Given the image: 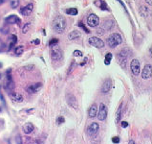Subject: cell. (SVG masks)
I'll return each instance as SVG.
<instances>
[{
	"label": "cell",
	"instance_id": "cell-29",
	"mask_svg": "<svg viewBox=\"0 0 152 144\" xmlns=\"http://www.w3.org/2000/svg\"><path fill=\"white\" fill-rule=\"evenodd\" d=\"M57 43H58L57 38H53V40H51L50 42H49V45H50V46H53V45H56Z\"/></svg>",
	"mask_w": 152,
	"mask_h": 144
},
{
	"label": "cell",
	"instance_id": "cell-7",
	"mask_svg": "<svg viewBox=\"0 0 152 144\" xmlns=\"http://www.w3.org/2000/svg\"><path fill=\"white\" fill-rule=\"evenodd\" d=\"M89 44L96 48H102L105 46L104 41L97 37H92L89 38Z\"/></svg>",
	"mask_w": 152,
	"mask_h": 144
},
{
	"label": "cell",
	"instance_id": "cell-34",
	"mask_svg": "<svg viewBox=\"0 0 152 144\" xmlns=\"http://www.w3.org/2000/svg\"><path fill=\"white\" fill-rule=\"evenodd\" d=\"M16 143H17V144H23L20 136H17V137H16Z\"/></svg>",
	"mask_w": 152,
	"mask_h": 144
},
{
	"label": "cell",
	"instance_id": "cell-12",
	"mask_svg": "<svg viewBox=\"0 0 152 144\" xmlns=\"http://www.w3.org/2000/svg\"><path fill=\"white\" fill-rule=\"evenodd\" d=\"M5 21L9 24H18L19 25L21 23V19L15 15H12L8 16V17H6Z\"/></svg>",
	"mask_w": 152,
	"mask_h": 144
},
{
	"label": "cell",
	"instance_id": "cell-4",
	"mask_svg": "<svg viewBox=\"0 0 152 144\" xmlns=\"http://www.w3.org/2000/svg\"><path fill=\"white\" fill-rule=\"evenodd\" d=\"M131 54V51L129 50V49L125 48L124 49V50H121L120 53H119V62H120V64L123 65V66L125 67V64H126V61L128 57H129V55Z\"/></svg>",
	"mask_w": 152,
	"mask_h": 144
},
{
	"label": "cell",
	"instance_id": "cell-9",
	"mask_svg": "<svg viewBox=\"0 0 152 144\" xmlns=\"http://www.w3.org/2000/svg\"><path fill=\"white\" fill-rule=\"evenodd\" d=\"M87 24L90 27H97V26L100 24V18L98 17V15H96L94 14H92L88 16L87 18Z\"/></svg>",
	"mask_w": 152,
	"mask_h": 144
},
{
	"label": "cell",
	"instance_id": "cell-15",
	"mask_svg": "<svg viewBox=\"0 0 152 144\" xmlns=\"http://www.w3.org/2000/svg\"><path fill=\"white\" fill-rule=\"evenodd\" d=\"M41 87H42V85L40 83H36L35 85H31V86L27 88V90L29 93H36L41 89Z\"/></svg>",
	"mask_w": 152,
	"mask_h": 144
},
{
	"label": "cell",
	"instance_id": "cell-18",
	"mask_svg": "<svg viewBox=\"0 0 152 144\" xmlns=\"http://www.w3.org/2000/svg\"><path fill=\"white\" fill-rule=\"evenodd\" d=\"M97 113H98V106L97 104H93L91 105V107L89 108V112H88V115L90 118H94V117L97 116Z\"/></svg>",
	"mask_w": 152,
	"mask_h": 144
},
{
	"label": "cell",
	"instance_id": "cell-3",
	"mask_svg": "<svg viewBox=\"0 0 152 144\" xmlns=\"http://www.w3.org/2000/svg\"><path fill=\"white\" fill-rule=\"evenodd\" d=\"M51 58L52 60L54 62H58V61H61L63 59V54H62V51L61 49L59 48L57 44L56 45H53L51 46Z\"/></svg>",
	"mask_w": 152,
	"mask_h": 144
},
{
	"label": "cell",
	"instance_id": "cell-20",
	"mask_svg": "<svg viewBox=\"0 0 152 144\" xmlns=\"http://www.w3.org/2000/svg\"><path fill=\"white\" fill-rule=\"evenodd\" d=\"M81 37V33L80 31H73L68 35V38L69 40H71V41L76 40V38H78Z\"/></svg>",
	"mask_w": 152,
	"mask_h": 144
},
{
	"label": "cell",
	"instance_id": "cell-30",
	"mask_svg": "<svg viewBox=\"0 0 152 144\" xmlns=\"http://www.w3.org/2000/svg\"><path fill=\"white\" fill-rule=\"evenodd\" d=\"M112 142L115 143V144L120 143V137H118V136H114L113 138H112Z\"/></svg>",
	"mask_w": 152,
	"mask_h": 144
},
{
	"label": "cell",
	"instance_id": "cell-17",
	"mask_svg": "<svg viewBox=\"0 0 152 144\" xmlns=\"http://www.w3.org/2000/svg\"><path fill=\"white\" fill-rule=\"evenodd\" d=\"M111 86H112V81L110 79L105 80L103 85L101 86V92L102 93H107V92H109V90L111 89Z\"/></svg>",
	"mask_w": 152,
	"mask_h": 144
},
{
	"label": "cell",
	"instance_id": "cell-27",
	"mask_svg": "<svg viewBox=\"0 0 152 144\" xmlns=\"http://www.w3.org/2000/svg\"><path fill=\"white\" fill-rule=\"evenodd\" d=\"M19 5V0H12L11 1V7L12 8H17V6Z\"/></svg>",
	"mask_w": 152,
	"mask_h": 144
},
{
	"label": "cell",
	"instance_id": "cell-31",
	"mask_svg": "<svg viewBox=\"0 0 152 144\" xmlns=\"http://www.w3.org/2000/svg\"><path fill=\"white\" fill-rule=\"evenodd\" d=\"M78 26H80L81 28H82V29H83V30H84L85 32H86V33H89V32H90V31H89L88 29H87V28L85 27V26L83 25V23H82V22H80V23H78Z\"/></svg>",
	"mask_w": 152,
	"mask_h": 144
},
{
	"label": "cell",
	"instance_id": "cell-23",
	"mask_svg": "<svg viewBox=\"0 0 152 144\" xmlns=\"http://www.w3.org/2000/svg\"><path fill=\"white\" fill-rule=\"evenodd\" d=\"M66 14L70 15H78V10L76 8H69L66 10Z\"/></svg>",
	"mask_w": 152,
	"mask_h": 144
},
{
	"label": "cell",
	"instance_id": "cell-38",
	"mask_svg": "<svg viewBox=\"0 0 152 144\" xmlns=\"http://www.w3.org/2000/svg\"><path fill=\"white\" fill-rule=\"evenodd\" d=\"M129 144H135V143H134L133 140H130V141H129Z\"/></svg>",
	"mask_w": 152,
	"mask_h": 144
},
{
	"label": "cell",
	"instance_id": "cell-13",
	"mask_svg": "<svg viewBox=\"0 0 152 144\" xmlns=\"http://www.w3.org/2000/svg\"><path fill=\"white\" fill-rule=\"evenodd\" d=\"M99 129H100V127H99V124L98 123H92L89 125V127L87 128V134L89 136H94L96 134L98 133Z\"/></svg>",
	"mask_w": 152,
	"mask_h": 144
},
{
	"label": "cell",
	"instance_id": "cell-14",
	"mask_svg": "<svg viewBox=\"0 0 152 144\" xmlns=\"http://www.w3.org/2000/svg\"><path fill=\"white\" fill-rule=\"evenodd\" d=\"M33 10H34V5H33V4H28V5H26L25 7H22L20 9V13H21L22 15L28 16V15H30L33 13Z\"/></svg>",
	"mask_w": 152,
	"mask_h": 144
},
{
	"label": "cell",
	"instance_id": "cell-22",
	"mask_svg": "<svg viewBox=\"0 0 152 144\" xmlns=\"http://www.w3.org/2000/svg\"><path fill=\"white\" fill-rule=\"evenodd\" d=\"M10 41H11V42H10V44H9V50H12V47H14L15 45L16 41H17V38H16V36L12 35L11 36V38H10Z\"/></svg>",
	"mask_w": 152,
	"mask_h": 144
},
{
	"label": "cell",
	"instance_id": "cell-37",
	"mask_svg": "<svg viewBox=\"0 0 152 144\" xmlns=\"http://www.w3.org/2000/svg\"><path fill=\"white\" fill-rule=\"evenodd\" d=\"M4 2H5V0H0V5L3 4V3H4Z\"/></svg>",
	"mask_w": 152,
	"mask_h": 144
},
{
	"label": "cell",
	"instance_id": "cell-19",
	"mask_svg": "<svg viewBox=\"0 0 152 144\" xmlns=\"http://www.w3.org/2000/svg\"><path fill=\"white\" fill-rule=\"evenodd\" d=\"M23 132H24L26 135H29V134H31L34 132L35 130V127L33 125L32 123H26L24 126H23Z\"/></svg>",
	"mask_w": 152,
	"mask_h": 144
},
{
	"label": "cell",
	"instance_id": "cell-5",
	"mask_svg": "<svg viewBox=\"0 0 152 144\" xmlns=\"http://www.w3.org/2000/svg\"><path fill=\"white\" fill-rule=\"evenodd\" d=\"M15 83H14V81H12V78L11 75H9V71L7 72V76H6L5 78V81H4V87H5V89L9 91V93L10 92H12V90H14V88H15Z\"/></svg>",
	"mask_w": 152,
	"mask_h": 144
},
{
	"label": "cell",
	"instance_id": "cell-25",
	"mask_svg": "<svg viewBox=\"0 0 152 144\" xmlns=\"http://www.w3.org/2000/svg\"><path fill=\"white\" fill-rule=\"evenodd\" d=\"M23 51H24V47H23L22 45H19V46H17V47L15 48V53L19 56V55H21V54L23 53Z\"/></svg>",
	"mask_w": 152,
	"mask_h": 144
},
{
	"label": "cell",
	"instance_id": "cell-39",
	"mask_svg": "<svg viewBox=\"0 0 152 144\" xmlns=\"http://www.w3.org/2000/svg\"><path fill=\"white\" fill-rule=\"evenodd\" d=\"M0 66H1V64H0Z\"/></svg>",
	"mask_w": 152,
	"mask_h": 144
},
{
	"label": "cell",
	"instance_id": "cell-35",
	"mask_svg": "<svg viewBox=\"0 0 152 144\" xmlns=\"http://www.w3.org/2000/svg\"><path fill=\"white\" fill-rule=\"evenodd\" d=\"M127 126H128V123L126 121H123V122H121V127H123V128H126Z\"/></svg>",
	"mask_w": 152,
	"mask_h": 144
},
{
	"label": "cell",
	"instance_id": "cell-21",
	"mask_svg": "<svg viewBox=\"0 0 152 144\" xmlns=\"http://www.w3.org/2000/svg\"><path fill=\"white\" fill-rule=\"evenodd\" d=\"M121 112H123V104H120L119 106L117 113H116V123H119L121 118Z\"/></svg>",
	"mask_w": 152,
	"mask_h": 144
},
{
	"label": "cell",
	"instance_id": "cell-8",
	"mask_svg": "<svg viewBox=\"0 0 152 144\" xmlns=\"http://www.w3.org/2000/svg\"><path fill=\"white\" fill-rule=\"evenodd\" d=\"M130 67H131L132 73H133L135 76H138V75L140 74L141 64H140V62H139V60H137V59H134V60H132L131 64H130Z\"/></svg>",
	"mask_w": 152,
	"mask_h": 144
},
{
	"label": "cell",
	"instance_id": "cell-10",
	"mask_svg": "<svg viewBox=\"0 0 152 144\" xmlns=\"http://www.w3.org/2000/svg\"><path fill=\"white\" fill-rule=\"evenodd\" d=\"M151 75H152V67H151V64H148L145 65L144 68L143 69V72H142V78H143L144 80L150 79Z\"/></svg>",
	"mask_w": 152,
	"mask_h": 144
},
{
	"label": "cell",
	"instance_id": "cell-36",
	"mask_svg": "<svg viewBox=\"0 0 152 144\" xmlns=\"http://www.w3.org/2000/svg\"><path fill=\"white\" fill-rule=\"evenodd\" d=\"M145 1H146V3H147V4L149 5V6L152 5V0H145Z\"/></svg>",
	"mask_w": 152,
	"mask_h": 144
},
{
	"label": "cell",
	"instance_id": "cell-24",
	"mask_svg": "<svg viewBox=\"0 0 152 144\" xmlns=\"http://www.w3.org/2000/svg\"><path fill=\"white\" fill-rule=\"evenodd\" d=\"M112 58H113V55H112L111 53H107L106 56H105V59H104V64L106 65L110 64L111 61H112Z\"/></svg>",
	"mask_w": 152,
	"mask_h": 144
},
{
	"label": "cell",
	"instance_id": "cell-28",
	"mask_svg": "<svg viewBox=\"0 0 152 144\" xmlns=\"http://www.w3.org/2000/svg\"><path fill=\"white\" fill-rule=\"evenodd\" d=\"M29 28H30V23H27V24L24 26V27L22 28V33H23V34H26V33L28 32Z\"/></svg>",
	"mask_w": 152,
	"mask_h": 144
},
{
	"label": "cell",
	"instance_id": "cell-1",
	"mask_svg": "<svg viewBox=\"0 0 152 144\" xmlns=\"http://www.w3.org/2000/svg\"><path fill=\"white\" fill-rule=\"evenodd\" d=\"M52 27L56 33H58V34H62L66 28V19L64 16H62V15L57 16V17L54 19V21H53Z\"/></svg>",
	"mask_w": 152,
	"mask_h": 144
},
{
	"label": "cell",
	"instance_id": "cell-33",
	"mask_svg": "<svg viewBox=\"0 0 152 144\" xmlns=\"http://www.w3.org/2000/svg\"><path fill=\"white\" fill-rule=\"evenodd\" d=\"M57 121H58V124H62V123H64L65 119H64L62 116H59L58 118V120H57Z\"/></svg>",
	"mask_w": 152,
	"mask_h": 144
},
{
	"label": "cell",
	"instance_id": "cell-26",
	"mask_svg": "<svg viewBox=\"0 0 152 144\" xmlns=\"http://www.w3.org/2000/svg\"><path fill=\"white\" fill-rule=\"evenodd\" d=\"M100 2H101V6H100V8H101V10H103V11H108L107 5H106V3H105L104 0H100Z\"/></svg>",
	"mask_w": 152,
	"mask_h": 144
},
{
	"label": "cell",
	"instance_id": "cell-6",
	"mask_svg": "<svg viewBox=\"0 0 152 144\" xmlns=\"http://www.w3.org/2000/svg\"><path fill=\"white\" fill-rule=\"evenodd\" d=\"M98 119L100 121H103L106 119L107 117V108L103 103H101L100 108L98 109V113H97Z\"/></svg>",
	"mask_w": 152,
	"mask_h": 144
},
{
	"label": "cell",
	"instance_id": "cell-32",
	"mask_svg": "<svg viewBox=\"0 0 152 144\" xmlns=\"http://www.w3.org/2000/svg\"><path fill=\"white\" fill-rule=\"evenodd\" d=\"M74 55L76 57H81L82 56V52L81 51H78V50H75L74 51Z\"/></svg>",
	"mask_w": 152,
	"mask_h": 144
},
{
	"label": "cell",
	"instance_id": "cell-11",
	"mask_svg": "<svg viewBox=\"0 0 152 144\" xmlns=\"http://www.w3.org/2000/svg\"><path fill=\"white\" fill-rule=\"evenodd\" d=\"M66 99H67V103L69 106H71L72 108H74L75 110L78 109V101L76 100L75 96L73 94H67L66 96Z\"/></svg>",
	"mask_w": 152,
	"mask_h": 144
},
{
	"label": "cell",
	"instance_id": "cell-2",
	"mask_svg": "<svg viewBox=\"0 0 152 144\" xmlns=\"http://www.w3.org/2000/svg\"><path fill=\"white\" fill-rule=\"evenodd\" d=\"M121 42H123V38H121V36L120 34H118V33H113V34H111L107 38V43L111 48L118 46Z\"/></svg>",
	"mask_w": 152,
	"mask_h": 144
},
{
	"label": "cell",
	"instance_id": "cell-16",
	"mask_svg": "<svg viewBox=\"0 0 152 144\" xmlns=\"http://www.w3.org/2000/svg\"><path fill=\"white\" fill-rule=\"evenodd\" d=\"M10 97H11V99L14 101V102H17V103H20L23 101V97L20 93H17V92H14V91H12V92L9 93Z\"/></svg>",
	"mask_w": 152,
	"mask_h": 144
}]
</instances>
